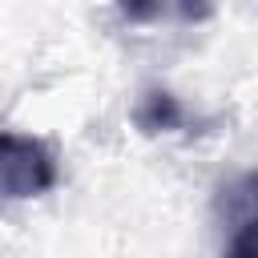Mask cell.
<instances>
[{
  "label": "cell",
  "mask_w": 258,
  "mask_h": 258,
  "mask_svg": "<svg viewBox=\"0 0 258 258\" xmlns=\"http://www.w3.org/2000/svg\"><path fill=\"white\" fill-rule=\"evenodd\" d=\"M56 185V157L40 137L0 129V206L48 194Z\"/></svg>",
  "instance_id": "cell-1"
},
{
  "label": "cell",
  "mask_w": 258,
  "mask_h": 258,
  "mask_svg": "<svg viewBox=\"0 0 258 258\" xmlns=\"http://www.w3.org/2000/svg\"><path fill=\"white\" fill-rule=\"evenodd\" d=\"M181 121H185V113H181L177 97H169V93H161V89L145 93V101L137 105V125H141L145 133H165V129H177Z\"/></svg>",
  "instance_id": "cell-2"
},
{
  "label": "cell",
  "mask_w": 258,
  "mask_h": 258,
  "mask_svg": "<svg viewBox=\"0 0 258 258\" xmlns=\"http://www.w3.org/2000/svg\"><path fill=\"white\" fill-rule=\"evenodd\" d=\"M121 16L133 20V24H153L161 20L165 12H173V0H117Z\"/></svg>",
  "instance_id": "cell-3"
},
{
  "label": "cell",
  "mask_w": 258,
  "mask_h": 258,
  "mask_svg": "<svg viewBox=\"0 0 258 258\" xmlns=\"http://www.w3.org/2000/svg\"><path fill=\"white\" fill-rule=\"evenodd\" d=\"M214 8H218V0H173V12L181 16V20H210L214 16Z\"/></svg>",
  "instance_id": "cell-4"
}]
</instances>
